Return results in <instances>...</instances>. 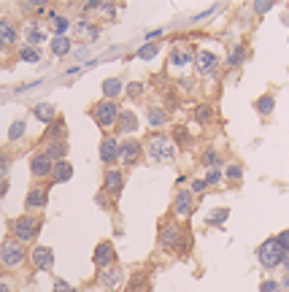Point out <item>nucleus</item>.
<instances>
[{
	"label": "nucleus",
	"instance_id": "obj_51",
	"mask_svg": "<svg viewBox=\"0 0 289 292\" xmlns=\"http://www.w3.org/2000/svg\"><path fill=\"white\" fill-rule=\"evenodd\" d=\"M160 35H162V30H149V33H146V41H151V38H160Z\"/></svg>",
	"mask_w": 289,
	"mask_h": 292
},
{
	"label": "nucleus",
	"instance_id": "obj_47",
	"mask_svg": "<svg viewBox=\"0 0 289 292\" xmlns=\"http://www.w3.org/2000/svg\"><path fill=\"white\" fill-rule=\"evenodd\" d=\"M276 238H278V243H281V246H284V252H289V230H284V233H278Z\"/></svg>",
	"mask_w": 289,
	"mask_h": 292
},
{
	"label": "nucleus",
	"instance_id": "obj_1",
	"mask_svg": "<svg viewBox=\"0 0 289 292\" xmlns=\"http://www.w3.org/2000/svg\"><path fill=\"white\" fill-rule=\"evenodd\" d=\"M143 152H146L149 160H154V163H168V160L176 157L179 146H176V141H173V138L154 133V136H149L146 141H143Z\"/></svg>",
	"mask_w": 289,
	"mask_h": 292
},
{
	"label": "nucleus",
	"instance_id": "obj_46",
	"mask_svg": "<svg viewBox=\"0 0 289 292\" xmlns=\"http://www.w3.org/2000/svg\"><path fill=\"white\" fill-rule=\"evenodd\" d=\"M189 190L195 192V195H203V192H206V182H203V178H195V182H192V187H189Z\"/></svg>",
	"mask_w": 289,
	"mask_h": 292
},
{
	"label": "nucleus",
	"instance_id": "obj_28",
	"mask_svg": "<svg viewBox=\"0 0 289 292\" xmlns=\"http://www.w3.org/2000/svg\"><path fill=\"white\" fill-rule=\"evenodd\" d=\"M49 27H52V33L54 35H65V33H68L71 30V19H68V16H62V14H49Z\"/></svg>",
	"mask_w": 289,
	"mask_h": 292
},
{
	"label": "nucleus",
	"instance_id": "obj_43",
	"mask_svg": "<svg viewBox=\"0 0 289 292\" xmlns=\"http://www.w3.org/2000/svg\"><path fill=\"white\" fill-rule=\"evenodd\" d=\"M54 292H76V287L68 284L65 279H57V281H54Z\"/></svg>",
	"mask_w": 289,
	"mask_h": 292
},
{
	"label": "nucleus",
	"instance_id": "obj_31",
	"mask_svg": "<svg viewBox=\"0 0 289 292\" xmlns=\"http://www.w3.org/2000/svg\"><path fill=\"white\" fill-rule=\"evenodd\" d=\"M243 60H246V46L235 43L233 49H230V54H227V65L230 68H238V65H243Z\"/></svg>",
	"mask_w": 289,
	"mask_h": 292
},
{
	"label": "nucleus",
	"instance_id": "obj_24",
	"mask_svg": "<svg viewBox=\"0 0 289 292\" xmlns=\"http://www.w3.org/2000/svg\"><path fill=\"white\" fill-rule=\"evenodd\" d=\"M33 117L46 122V125H52V122L57 119V108L52 106V103H35V106H33Z\"/></svg>",
	"mask_w": 289,
	"mask_h": 292
},
{
	"label": "nucleus",
	"instance_id": "obj_56",
	"mask_svg": "<svg viewBox=\"0 0 289 292\" xmlns=\"http://www.w3.org/2000/svg\"><path fill=\"white\" fill-rule=\"evenodd\" d=\"M0 49H3V43H0Z\"/></svg>",
	"mask_w": 289,
	"mask_h": 292
},
{
	"label": "nucleus",
	"instance_id": "obj_39",
	"mask_svg": "<svg viewBox=\"0 0 289 292\" xmlns=\"http://www.w3.org/2000/svg\"><path fill=\"white\" fill-rule=\"evenodd\" d=\"M221 178H225V171H219V168H208V173H206V187H216Z\"/></svg>",
	"mask_w": 289,
	"mask_h": 292
},
{
	"label": "nucleus",
	"instance_id": "obj_42",
	"mask_svg": "<svg viewBox=\"0 0 289 292\" xmlns=\"http://www.w3.org/2000/svg\"><path fill=\"white\" fill-rule=\"evenodd\" d=\"M179 144H181V146L192 144V138L187 136V130H184V127H176V146H179Z\"/></svg>",
	"mask_w": 289,
	"mask_h": 292
},
{
	"label": "nucleus",
	"instance_id": "obj_18",
	"mask_svg": "<svg viewBox=\"0 0 289 292\" xmlns=\"http://www.w3.org/2000/svg\"><path fill=\"white\" fill-rule=\"evenodd\" d=\"M46 38H49V35H46V30H43V27L38 25L35 19L27 22V27H25V43H27V46H41Z\"/></svg>",
	"mask_w": 289,
	"mask_h": 292
},
{
	"label": "nucleus",
	"instance_id": "obj_21",
	"mask_svg": "<svg viewBox=\"0 0 289 292\" xmlns=\"http://www.w3.org/2000/svg\"><path fill=\"white\" fill-rule=\"evenodd\" d=\"M43 154H49L52 163H62L65 154H68V144H65V141H46Z\"/></svg>",
	"mask_w": 289,
	"mask_h": 292
},
{
	"label": "nucleus",
	"instance_id": "obj_30",
	"mask_svg": "<svg viewBox=\"0 0 289 292\" xmlns=\"http://www.w3.org/2000/svg\"><path fill=\"white\" fill-rule=\"evenodd\" d=\"M16 54H19V60H22V62H30V65L41 62V49H38V46H27V43H22Z\"/></svg>",
	"mask_w": 289,
	"mask_h": 292
},
{
	"label": "nucleus",
	"instance_id": "obj_5",
	"mask_svg": "<svg viewBox=\"0 0 289 292\" xmlns=\"http://www.w3.org/2000/svg\"><path fill=\"white\" fill-rule=\"evenodd\" d=\"M119 106L114 100H100L98 106L92 108V119L100 130H114L117 127V119H119Z\"/></svg>",
	"mask_w": 289,
	"mask_h": 292
},
{
	"label": "nucleus",
	"instance_id": "obj_23",
	"mask_svg": "<svg viewBox=\"0 0 289 292\" xmlns=\"http://www.w3.org/2000/svg\"><path fill=\"white\" fill-rule=\"evenodd\" d=\"M16 35H19V33H16V25L3 16V19H0V43H3V46H11V43H16Z\"/></svg>",
	"mask_w": 289,
	"mask_h": 292
},
{
	"label": "nucleus",
	"instance_id": "obj_27",
	"mask_svg": "<svg viewBox=\"0 0 289 292\" xmlns=\"http://www.w3.org/2000/svg\"><path fill=\"white\" fill-rule=\"evenodd\" d=\"M100 89H103V98H105V100H114V98H119L122 92H124V84H122L119 79H105V81L100 84Z\"/></svg>",
	"mask_w": 289,
	"mask_h": 292
},
{
	"label": "nucleus",
	"instance_id": "obj_36",
	"mask_svg": "<svg viewBox=\"0 0 289 292\" xmlns=\"http://www.w3.org/2000/svg\"><path fill=\"white\" fill-rule=\"evenodd\" d=\"M227 216H230V209H214V211H211L208 214V224H211V228H216V224H225L227 222Z\"/></svg>",
	"mask_w": 289,
	"mask_h": 292
},
{
	"label": "nucleus",
	"instance_id": "obj_7",
	"mask_svg": "<svg viewBox=\"0 0 289 292\" xmlns=\"http://www.w3.org/2000/svg\"><path fill=\"white\" fill-rule=\"evenodd\" d=\"M92 262L100 271L117 265V249H114V243L111 241H100L98 246H95V252H92Z\"/></svg>",
	"mask_w": 289,
	"mask_h": 292
},
{
	"label": "nucleus",
	"instance_id": "obj_13",
	"mask_svg": "<svg viewBox=\"0 0 289 292\" xmlns=\"http://www.w3.org/2000/svg\"><path fill=\"white\" fill-rule=\"evenodd\" d=\"M117 160H119V141L114 136H103V141H100V163L114 168Z\"/></svg>",
	"mask_w": 289,
	"mask_h": 292
},
{
	"label": "nucleus",
	"instance_id": "obj_48",
	"mask_svg": "<svg viewBox=\"0 0 289 292\" xmlns=\"http://www.w3.org/2000/svg\"><path fill=\"white\" fill-rule=\"evenodd\" d=\"M100 11H103L105 16H114V11H117V8H114V3H100Z\"/></svg>",
	"mask_w": 289,
	"mask_h": 292
},
{
	"label": "nucleus",
	"instance_id": "obj_19",
	"mask_svg": "<svg viewBox=\"0 0 289 292\" xmlns=\"http://www.w3.org/2000/svg\"><path fill=\"white\" fill-rule=\"evenodd\" d=\"M122 281H124V271H122L119 265H111V268L100 271V284H103V287L114 289V287H119Z\"/></svg>",
	"mask_w": 289,
	"mask_h": 292
},
{
	"label": "nucleus",
	"instance_id": "obj_44",
	"mask_svg": "<svg viewBox=\"0 0 289 292\" xmlns=\"http://www.w3.org/2000/svg\"><path fill=\"white\" fill-rule=\"evenodd\" d=\"M252 8H254L257 14H268V11H271V8H273V3H271V0H265V3H262V0H259V3H254Z\"/></svg>",
	"mask_w": 289,
	"mask_h": 292
},
{
	"label": "nucleus",
	"instance_id": "obj_29",
	"mask_svg": "<svg viewBox=\"0 0 289 292\" xmlns=\"http://www.w3.org/2000/svg\"><path fill=\"white\" fill-rule=\"evenodd\" d=\"M65 119L62 117H57L52 125H49V130H46V141H65Z\"/></svg>",
	"mask_w": 289,
	"mask_h": 292
},
{
	"label": "nucleus",
	"instance_id": "obj_37",
	"mask_svg": "<svg viewBox=\"0 0 289 292\" xmlns=\"http://www.w3.org/2000/svg\"><path fill=\"white\" fill-rule=\"evenodd\" d=\"M200 163H203L206 168H219L221 157H219V152H216V149H206V152H203V157H200Z\"/></svg>",
	"mask_w": 289,
	"mask_h": 292
},
{
	"label": "nucleus",
	"instance_id": "obj_4",
	"mask_svg": "<svg viewBox=\"0 0 289 292\" xmlns=\"http://www.w3.org/2000/svg\"><path fill=\"white\" fill-rule=\"evenodd\" d=\"M284 257H286V252H284L281 243H278V238H268L257 246V260H259V265L268 268V271L284 265Z\"/></svg>",
	"mask_w": 289,
	"mask_h": 292
},
{
	"label": "nucleus",
	"instance_id": "obj_22",
	"mask_svg": "<svg viewBox=\"0 0 289 292\" xmlns=\"http://www.w3.org/2000/svg\"><path fill=\"white\" fill-rule=\"evenodd\" d=\"M273 108H276V95H273V92H265V95H259L254 100V111L259 117H271Z\"/></svg>",
	"mask_w": 289,
	"mask_h": 292
},
{
	"label": "nucleus",
	"instance_id": "obj_20",
	"mask_svg": "<svg viewBox=\"0 0 289 292\" xmlns=\"http://www.w3.org/2000/svg\"><path fill=\"white\" fill-rule=\"evenodd\" d=\"M146 125L154 127V130L165 127V125H168V111L162 108V106H149V108H146Z\"/></svg>",
	"mask_w": 289,
	"mask_h": 292
},
{
	"label": "nucleus",
	"instance_id": "obj_55",
	"mask_svg": "<svg viewBox=\"0 0 289 292\" xmlns=\"http://www.w3.org/2000/svg\"><path fill=\"white\" fill-rule=\"evenodd\" d=\"M281 287H289V273H286V279L281 281Z\"/></svg>",
	"mask_w": 289,
	"mask_h": 292
},
{
	"label": "nucleus",
	"instance_id": "obj_10",
	"mask_svg": "<svg viewBox=\"0 0 289 292\" xmlns=\"http://www.w3.org/2000/svg\"><path fill=\"white\" fill-rule=\"evenodd\" d=\"M27 260L33 262L35 271H52L54 268V252L49 246H33V252L27 254Z\"/></svg>",
	"mask_w": 289,
	"mask_h": 292
},
{
	"label": "nucleus",
	"instance_id": "obj_16",
	"mask_svg": "<svg viewBox=\"0 0 289 292\" xmlns=\"http://www.w3.org/2000/svg\"><path fill=\"white\" fill-rule=\"evenodd\" d=\"M114 130H117V133H136V130H138V114H136V111H132V108H122L119 111V119H117V127H114Z\"/></svg>",
	"mask_w": 289,
	"mask_h": 292
},
{
	"label": "nucleus",
	"instance_id": "obj_6",
	"mask_svg": "<svg viewBox=\"0 0 289 292\" xmlns=\"http://www.w3.org/2000/svg\"><path fill=\"white\" fill-rule=\"evenodd\" d=\"M184 235H187V233H184V228H181L179 222H162V224H160V246L176 252V249H181Z\"/></svg>",
	"mask_w": 289,
	"mask_h": 292
},
{
	"label": "nucleus",
	"instance_id": "obj_53",
	"mask_svg": "<svg viewBox=\"0 0 289 292\" xmlns=\"http://www.w3.org/2000/svg\"><path fill=\"white\" fill-rule=\"evenodd\" d=\"M0 292H14L11 284H6V281H0Z\"/></svg>",
	"mask_w": 289,
	"mask_h": 292
},
{
	"label": "nucleus",
	"instance_id": "obj_3",
	"mask_svg": "<svg viewBox=\"0 0 289 292\" xmlns=\"http://www.w3.org/2000/svg\"><path fill=\"white\" fill-rule=\"evenodd\" d=\"M25 260H27L25 243H19L16 238H6L0 243V268L16 271L19 265H25Z\"/></svg>",
	"mask_w": 289,
	"mask_h": 292
},
{
	"label": "nucleus",
	"instance_id": "obj_35",
	"mask_svg": "<svg viewBox=\"0 0 289 292\" xmlns=\"http://www.w3.org/2000/svg\"><path fill=\"white\" fill-rule=\"evenodd\" d=\"M25 133H27L25 119H16V122H11V127H8V141H19V138H25Z\"/></svg>",
	"mask_w": 289,
	"mask_h": 292
},
{
	"label": "nucleus",
	"instance_id": "obj_17",
	"mask_svg": "<svg viewBox=\"0 0 289 292\" xmlns=\"http://www.w3.org/2000/svg\"><path fill=\"white\" fill-rule=\"evenodd\" d=\"M170 65L173 68H187V65H195V52L189 46H176L170 52Z\"/></svg>",
	"mask_w": 289,
	"mask_h": 292
},
{
	"label": "nucleus",
	"instance_id": "obj_15",
	"mask_svg": "<svg viewBox=\"0 0 289 292\" xmlns=\"http://www.w3.org/2000/svg\"><path fill=\"white\" fill-rule=\"evenodd\" d=\"M46 200H49V190H46V187H30V192H27V197H25V209L30 214L41 211L46 206Z\"/></svg>",
	"mask_w": 289,
	"mask_h": 292
},
{
	"label": "nucleus",
	"instance_id": "obj_45",
	"mask_svg": "<svg viewBox=\"0 0 289 292\" xmlns=\"http://www.w3.org/2000/svg\"><path fill=\"white\" fill-rule=\"evenodd\" d=\"M124 89H127L130 98H141L143 95V84H130V87H124Z\"/></svg>",
	"mask_w": 289,
	"mask_h": 292
},
{
	"label": "nucleus",
	"instance_id": "obj_8",
	"mask_svg": "<svg viewBox=\"0 0 289 292\" xmlns=\"http://www.w3.org/2000/svg\"><path fill=\"white\" fill-rule=\"evenodd\" d=\"M141 154H143V144H141V141H136V138L119 141V160L124 165H136L141 160Z\"/></svg>",
	"mask_w": 289,
	"mask_h": 292
},
{
	"label": "nucleus",
	"instance_id": "obj_52",
	"mask_svg": "<svg viewBox=\"0 0 289 292\" xmlns=\"http://www.w3.org/2000/svg\"><path fill=\"white\" fill-rule=\"evenodd\" d=\"M8 192V182H6V178H0V197H3Z\"/></svg>",
	"mask_w": 289,
	"mask_h": 292
},
{
	"label": "nucleus",
	"instance_id": "obj_12",
	"mask_svg": "<svg viewBox=\"0 0 289 292\" xmlns=\"http://www.w3.org/2000/svg\"><path fill=\"white\" fill-rule=\"evenodd\" d=\"M103 187H105V192H108L111 197H119L124 192V173L119 171V168H108L103 176Z\"/></svg>",
	"mask_w": 289,
	"mask_h": 292
},
{
	"label": "nucleus",
	"instance_id": "obj_50",
	"mask_svg": "<svg viewBox=\"0 0 289 292\" xmlns=\"http://www.w3.org/2000/svg\"><path fill=\"white\" fill-rule=\"evenodd\" d=\"M81 8H84V11H98V8H100V3H84Z\"/></svg>",
	"mask_w": 289,
	"mask_h": 292
},
{
	"label": "nucleus",
	"instance_id": "obj_33",
	"mask_svg": "<svg viewBox=\"0 0 289 292\" xmlns=\"http://www.w3.org/2000/svg\"><path fill=\"white\" fill-rule=\"evenodd\" d=\"M98 27H95V25H90V22H86V19H81L79 25H76V35H79V38H90V41H95V38H98Z\"/></svg>",
	"mask_w": 289,
	"mask_h": 292
},
{
	"label": "nucleus",
	"instance_id": "obj_11",
	"mask_svg": "<svg viewBox=\"0 0 289 292\" xmlns=\"http://www.w3.org/2000/svg\"><path fill=\"white\" fill-rule=\"evenodd\" d=\"M195 68H197L200 76H211V73L219 71V57L214 52H208V49H200L195 54Z\"/></svg>",
	"mask_w": 289,
	"mask_h": 292
},
{
	"label": "nucleus",
	"instance_id": "obj_9",
	"mask_svg": "<svg viewBox=\"0 0 289 292\" xmlns=\"http://www.w3.org/2000/svg\"><path fill=\"white\" fill-rule=\"evenodd\" d=\"M192 211H195V192L192 190H179L176 200H173V214H176V219H187Z\"/></svg>",
	"mask_w": 289,
	"mask_h": 292
},
{
	"label": "nucleus",
	"instance_id": "obj_26",
	"mask_svg": "<svg viewBox=\"0 0 289 292\" xmlns=\"http://www.w3.org/2000/svg\"><path fill=\"white\" fill-rule=\"evenodd\" d=\"M73 52V41L68 38V35H54L52 38V54L54 57H65V54Z\"/></svg>",
	"mask_w": 289,
	"mask_h": 292
},
{
	"label": "nucleus",
	"instance_id": "obj_14",
	"mask_svg": "<svg viewBox=\"0 0 289 292\" xmlns=\"http://www.w3.org/2000/svg\"><path fill=\"white\" fill-rule=\"evenodd\" d=\"M52 171H54V163L49 160V154L35 152L30 157V173H33V178H46V176H52Z\"/></svg>",
	"mask_w": 289,
	"mask_h": 292
},
{
	"label": "nucleus",
	"instance_id": "obj_41",
	"mask_svg": "<svg viewBox=\"0 0 289 292\" xmlns=\"http://www.w3.org/2000/svg\"><path fill=\"white\" fill-rule=\"evenodd\" d=\"M11 171V157L0 152V178H6V173Z\"/></svg>",
	"mask_w": 289,
	"mask_h": 292
},
{
	"label": "nucleus",
	"instance_id": "obj_34",
	"mask_svg": "<svg viewBox=\"0 0 289 292\" xmlns=\"http://www.w3.org/2000/svg\"><path fill=\"white\" fill-rule=\"evenodd\" d=\"M157 52H160V43L157 41H149V43H143L141 49H138V60H154L157 57Z\"/></svg>",
	"mask_w": 289,
	"mask_h": 292
},
{
	"label": "nucleus",
	"instance_id": "obj_49",
	"mask_svg": "<svg viewBox=\"0 0 289 292\" xmlns=\"http://www.w3.org/2000/svg\"><path fill=\"white\" fill-rule=\"evenodd\" d=\"M73 54H76V60H86V46H79Z\"/></svg>",
	"mask_w": 289,
	"mask_h": 292
},
{
	"label": "nucleus",
	"instance_id": "obj_25",
	"mask_svg": "<svg viewBox=\"0 0 289 292\" xmlns=\"http://www.w3.org/2000/svg\"><path fill=\"white\" fill-rule=\"evenodd\" d=\"M73 178V165L71 163H54V171H52V182L54 184H65V182H71Z\"/></svg>",
	"mask_w": 289,
	"mask_h": 292
},
{
	"label": "nucleus",
	"instance_id": "obj_40",
	"mask_svg": "<svg viewBox=\"0 0 289 292\" xmlns=\"http://www.w3.org/2000/svg\"><path fill=\"white\" fill-rule=\"evenodd\" d=\"M259 292H281V281H276V279H265L262 284H259Z\"/></svg>",
	"mask_w": 289,
	"mask_h": 292
},
{
	"label": "nucleus",
	"instance_id": "obj_32",
	"mask_svg": "<svg viewBox=\"0 0 289 292\" xmlns=\"http://www.w3.org/2000/svg\"><path fill=\"white\" fill-rule=\"evenodd\" d=\"M214 117H216V111H214V106H211V103H200V106L195 108V119L200 122V125L214 122Z\"/></svg>",
	"mask_w": 289,
	"mask_h": 292
},
{
	"label": "nucleus",
	"instance_id": "obj_54",
	"mask_svg": "<svg viewBox=\"0 0 289 292\" xmlns=\"http://www.w3.org/2000/svg\"><path fill=\"white\" fill-rule=\"evenodd\" d=\"M284 271L289 273V252H286V257H284Z\"/></svg>",
	"mask_w": 289,
	"mask_h": 292
},
{
	"label": "nucleus",
	"instance_id": "obj_38",
	"mask_svg": "<svg viewBox=\"0 0 289 292\" xmlns=\"http://www.w3.org/2000/svg\"><path fill=\"white\" fill-rule=\"evenodd\" d=\"M225 178H230V182H240V178H243V165H240V163H230L225 168Z\"/></svg>",
	"mask_w": 289,
	"mask_h": 292
},
{
	"label": "nucleus",
	"instance_id": "obj_2",
	"mask_svg": "<svg viewBox=\"0 0 289 292\" xmlns=\"http://www.w3.org/2000/svg\"><path fill=\"white\" fill-rule=\"evenodd\" d=\"M41 233V219L33 214H25V216H16L11 219V238H16L19 243H33Z\"/></svg>",
	"mask_w": 289,
	"mask_h": 292
}]
</instances>
